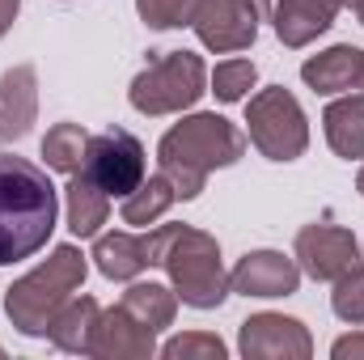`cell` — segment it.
Wrapping results in <instances>:
<instances>
[{
    "instance_id": "32",
    "label": "cell",
    "mask_w": 364,
    "mask_h": 360,
    "mask_svg": "<svg viewBox=\"0 0 364 360\" xmlns=\"http://www.w3.org/2000/svg\"><path fill=\"white\" fill-rule=\"evenodd\" d=\"M352 4H356V0H343V9H352Z\"/></svg>"
},
{
    "instance_id": "20",
    "label": "cell",
    "mask_w": 364,
    "mask_h": 360,
    "mask_svg": "<svg viewBox=\"0 0 364 360\" xmlns=\"http://www.w3.org/2000/svg\"><path fill=\"white\" fill-rule=\"evenodd\" d=\"M97 314H102V305L93 301V297H73L55 318H51V327H47V339L60 348V352H73V356H85V348H90V335H93V322H97Z\"/></svg>"
},
{
    "instance_id": "15",
    "label": "cell",
    "mask_w": 364,
    "mask_h": 360,
    "mask_svg": "<svg viewBox=\"0 0 364 360\" xmlns=\"http://www.w3.org/2000/svg\"><path fill=\"white\" fill-rule=\"evenodd\" d=\"M301 81L314 93H326V97L364 90V51L352 43H335V47H326L301 64Z\"/></svg>"
},
{
    "instance_id": "7",
    "label": "cell",
    "mask_w": 364,
    "mask_h": 360,
    "mask_svg": "<svg viewBox=\"0 0 364 360\" xmlns=\"http://www.w3.org/2000/svg\"><path fill=\"white\" fill-rule=\"evenodd\" d=\"M81 174L90 182H97L110 199H123V195H132L140 182L149 179L144 174V144L127 127H106V132L90 136Z\"/></svg>"
},
{
    "instance_id": "2",
    "label": "cell",
    "mask_w": 364,
    "mask_h": 360,
    "mask_svg": "<svg viewBox=\"0 0 364 360\" xmlns=\"http://www.w3.org/2000/svg\"><path fill=\"white\" fill-rule=\"evenodd\" d=\"M246 153V132L216 110H195L174 123L157 144V174H166L178 199H195L212 170L237 166Z\"/></svg>"
},
{
    "instance_id": "3",
    "label": "cell",
    "mask_w": 364,
    "mask_h": 360,
    "mask_svg": "<svg viewBox=\"0 0 364 360\" xmlns=\"http://www.w3.org/2000/svg\"><path fill=\"white\" fill-rule=\"evenodd\" d=\"M149 268L170 275V288L191 309H220L233 292L229 271L220 263V242L195 225H157L144 238Z\"/></svg>"
},
{
    "instance_id": "12",
    "label": "cell",
    "mask_w": 364,
    "mask_h": 360,
    "mask_svg": "<svg viewBox=\"0 0 364 360\" xmlns=\"http://www.w3.org/2000/svg\"><path fill=\"white\" fill-rule=\"evenodd\" d=\"M85 356H93V360H149V356H157V335L144 331L123 305H110L93 322Z\"/></svg>"
},
{
    "instance_id": "14",
    "label": "cell",
    "mask_w": 364,
    "mask_h": 360,
    "mask_svg": "<svg viewBox=\"0 0 364 360\" xmlns=\"http://www.w3.org/2000/svg\"><path fill=\"white\" fill-rule=\"evenodd\" d=\"M343 0H275L272 4V26H275V38L292 51L309 47L314 38H322L335 17H339Z\"/></svg>"
},
{
    "instance_id": "19",
    "label": "cell",
    "mask_w": 364,
    "mask_h": 360,
    "mask_svg": "<svg viewBox=\"0 0 364 360\" xmlns=\"http://www.w3.org/2000/svg\"><path fill=\"white\" fill-rule=\"evenodd\" d=\"M93 268L102 271L106 280H119V284H127V280H140V271L149 268V255H144V238H136V233H97L93 238Z\"/></svg>"
},
{
    "instance_id": "17",
    "label": "cell",
    "mask_w": 364,
    "mask_h": 360,
    "mask_svg": "<svg viewBox=\"0 0 364 360\" xmlns=\"http://www.w3.org/2000/svg\"><path fill=\"white\" fill-rule=\"evenodd\" d=\"M119 305H123L144 331L161 335V331L174 327V314H178L182 301L170 284H157V280H127V292H123Z\"/></svg>"
},
{
    "instance_id": "24",
    "label": "cell",
    "mask_w": 364,
    "mask_h": 360,
    "mask_svg": "<svg viewBox=\"0 0 364 360\" xmlns=\"http://www.w3.org/2000/svg\"><path fill=\"white\" fill-rule=\"evenodd\" d=\"M166 360H225L229 356V344L212 331H182L174 339H166L157 348Z\"/></svg>"
},
{
    "instance_id": "16",
    "label": "cell",
    "mask_w": 364,
    "mask_h": 360,
    "mask_svg": "<svg viewBox=\"0 0 364 360\" xmlns=\"http://www.w3.org/2000/svg\"><path fill=\"white\" fill-rule=\"evenodd\" d=\"M322 132L335 157L364 162V93H343L322 110Z\"/></svg>"
},
{
    "instance_id": "26",
    "label": "cell",
    "mask_w": 364,
    "mask_h": 360,
    "mask_svg": "<svg viewBox=\"0 0 364 360\" xmlns=\"http://www.w3.org/2000/svg\"><path fill=\"white\" fill-rule=\"evenodd\" d=\"M199 0H136V13L149 30H182L191 26Z\"/></svg>"
},
{
    "instance_id": "9",
    "label": "cell",
    "mask_w": 364,
    "mask_h": 360,
    "mask_svg": "<svg viewBox=\"0 0 364 360\" xmlns=\"http://www.w3.org/2000/svg\"><path fill=\"white\" fill-rule=\"evenodd\" d=\"M237 352L246 360H309L314 356V335L301 318L263 309L237 327Z\"/></svg>"
},
{
    "instance_id": "22",
    "label": "cell",
    "mask_w": 364,
    "mask_h": 360,
    "mask_svg": "<svg viewBox=\"0 0 364 360\" xmlns=\"http://www.w3.org/2000/svg\"><path fill=\"white\" fill-rule=\"evenodd\" d=\"M85 149H90V132L81 123H55L43 136V162L55 174H77L85 166Z\"/></svg>"
},
{
    "instance_id": "6",
    "label": "cell",
    "mask_w": 364,
    "mask_h": 360,
    "mask_svg": "<svg viewBox=\"0 0 364 360\" xmlns=\"http://www.w3.org/2000/svg\"><path fill=\"white\" fill-rule=\"evenodd\" d=\"M246 140L267 162H296L309 149V119L296 102V93L284 85H267L255 97H246Z\"/></svg>"
},
{
    "instance_id": "29",
    "label": "cell",
    "mask_w": 364,
    "mask_h": 360,
    "mask_svg": "<svg viewBox=\"0 0 364 360\" xmlns=\"http://www.w3.org/2000/svg\"><path fill=\"white\" fill-rule=\"evenodd\" d=\"M352 13L360 17V26H364V0H356V4H352Z\"/></svg>"
},
{
    "instance_id": "30",
    "label": "cell",
    "mask_w": 364,
    "mask_h": 360,
    "mask_svg": "<svg viewBox=\"0 0 364 360\" xmlns=\"http://www.w3.org/2000/svg\"><path fill=\"white\" fill-rule=\"evenodd\" d=\"M255 4H259V13H272V4H275V0H255Z\"/></svg>"
},
{
    "instance_id": "23",
    "label": "cell",
    "mask_w": 364,
    "mask_h": 360,
    "mask_svg": "<svg viewBox=\"0 0 364 360\" xmlns=\"http://www.w3.org/2000/svg\"><path fill=\"white\" fill-rule=\"evenodd\" d=\"M255 81H259L255 60H225V64H216V73H208V85H212L208 93H216V102L233 106V102L250 97Z\"/></svg>"
},
{
    "instance_id": "1",
    "label": "cell",
    "mask_w": 364,
    "mask_h": 360,
    "mask_svg": "<svg viewBox=\"0 0 364 360\" xmlns=\"http://www.w3.org/2000/svg\"><path fill=\"white\" fill-rule=\"evenodd\" d=\"M60 225V191L43 166L0 153V268L34 259Z\"/></svg>"
},
{
    "instance_id": "25",
    "label": "cell",
    "mask_w": 364,
    "mask_h": 360,
    "mask_svg": "<svg viewBox=\"0 0 364 360\" xmlns=\"http://www.w3.org/2000/svg\"><path fill=\"white\" fill-rule=\"evenodd\" d=\"M331 309H335L339 322H348V327H364V263H356L352 271H343V275L335 280Z\"/></svg>"
},
{
    "instance_id": "5",
    "label": "cell",
    "mask_w": 364,
    "mask_h": 360,
    "mask_svg": "<svg viewBox=\"0 0 364 360\" xmlns=\"http://www.w3.org/2000/svg\"><path fill=\"white\" fill-rule=\"evenodd\" d=\"M203 93H208V64H203V55H195V51H157L149 60V68L136 73V81L127 90V102L140 115L161 119V115L191 110Z\"/></svg>"
},
{
    "instance_id": "8",
    "label": "cell",
    "mask_w": 364,
    "mask_h": 360,
    "mask_svg": "<svg viewBox=\"0 0 364 360\" xmlns=\"http://www.w3.org/2000/svg\"><path fill=\"white\" fill-rule=\"evenodd\" d=\"M259 21H263V13L255 0H199L191 30L212 55H233V51L255 47Z\"/></svg>"
},
{
    "instance_id": "4",
    "label": "cell",
    "mask_w": 364,
    "mask_h": 360,
    "mask_svg": "<svg viewBox=\"0 0 364 360\" xmlns=\"http://www.w3.org/2000/svg\"><path fill=\"white\" fill-rule=\"evenodd\" d=\"M90 275V255H81L77 242H60L34 271L9 284L4 292V314L26 339H47L51 318L81 292Z\"/></svg>"
},
{
    "instance_id": "28",
    "label": "cell",
    "mask_w": 364,
    "mask_h": 360,
    "mask_svg": "<svg viewBox=\"0 0 364 360\" xmlns=\"http://www.w3.org/2000/svg\"><path fill=\"white\" fill-rule=\"evenodd\" d=\"M17 13H21V0H0V38H4L9 30H13Z\"/></svg>"
},
{
    "instance_id": "18",
    "label": "cell",
    "mask_w": 364,
    "mask_h": 360,
    "mask_svg": "<svg viewBox=\"0 0 364 360\" xmlns=\"http://www.w3.org/2000/svg\"><path fill=\"white\" fill-rule=\"evenodd\" d=\"M64 212H68L73 238H81V242L97 238L102 225L110 221V195L77 170V174H68V186H64Z\"/></svg>"
},
{
    "instance_id": "11",
    "label": "cell",
    "mask_w": 364,
    "mask_h": 360,
    "mask_svg": "<svg viewBox=\"0 0 364 360\" xmlns=\"http://www.w3.org/2000/svg\"><path fill=\"white\" fill-rule=\"evenodd\" d=\"M229 284H233V292L259 297V301L292 297L301 288V268L284 250H246L237 259V268L229 271Z\"/></svg>"
},
{
    "instance_id": "27",
    "label": "cell",
    "mask_w": 364,
    "mask_h": 360,
    "mask_svg": "<svg viewBox=\"0 0 364 360\" xmlns=\"http://www.w3.org/2000/svg\"><path fill=\"white\" fill-rule=\"evenodd\" d=\"M331 356L335 360H364V331H352L343 339L331 344Z\"/></svg>"
},
{
    "instance_id": "13",
    "label": "cell",
    "mask_w": 364,
    "mask_h": 360,
    "mask_svg": "<svg viewBox=\"0 0 364 360\" xmlns=\"http://www.w3.org/2000/svg\"><path fill=\"white\" fill-rule=\"evenodd\" d=\"M38 123V73L34 64H13L0 73V144L30 136Z\"/></svg>"
},
{
    "instance_id": "33",
    "label": "cell",
    "mask_w": 364,
    "mask_h": 360,
    "mask_svg": "<svg viewBox=\"0 0 364 360\" xmlns=\"http://www.w3.org/2000/svg\"><path fill=\"white\" fill-rule=\"evenodd\" d=\"M0 356H4V348H0Z\"/></svg>"
},
{
    "instance_id": "10",
    "label": "cell",
    "mask_w": 364,
    "mask_h": 360,
    "mask_svg": "<svg viewBox=\"0 0 364 360\" xmlns=\"http://www.w3.org/2000/svg\"><path fill=\"white\" fill-rule=\"evenodd\" d=\"M292 259H296L301 275L335 284L343 271H352L360 263V242L343 225H305L292 242Z\"/></svg>"
},
{
    "instance_id": "31",
    "label": "cell",
    "mask_w": 364,
    "mask_h": 360,
    "mask_svg": "<svg viewBox=\"0 0 364 360\" xmlns=\"http://www.w3.org/2000/svg\"><path fill=\"white\" fill-rule=\"evenodd\" d=\"M356 191L364 195V166H360V174H356Z\"/></svg>"
},
{
    "instance_id": "21",
    "label": "cell",
    "mask_w": 364,
    "mask_h": 360,
    "mask_svg": "<svg viewBox=\"0 0 364 360\" xmlns=\"http://www.w3.org/2000/svg\"><path fill=\"white\" fill-rule=\"evenodd\" d=\"M178 203V195H174V186L166 174H149V179L140 182L132 195H123V208H119V216H123V225H136V229H149V225H157L170 208Z\"/></svg>"
}]
</instances>
